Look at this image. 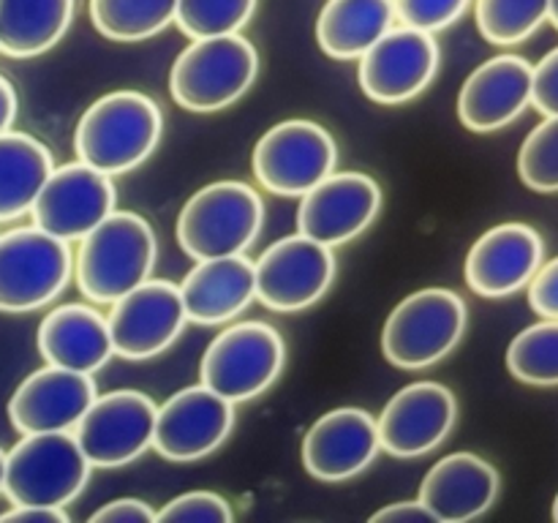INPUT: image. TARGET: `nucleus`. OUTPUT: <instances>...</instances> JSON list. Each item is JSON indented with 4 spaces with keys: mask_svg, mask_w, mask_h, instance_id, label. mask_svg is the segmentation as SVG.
I'll use <instances>...</instances> for the list:
<instances>
[{
    "mask_svg": "<svg viewBox=\"0 0 558 523\" xmlns=\"http://www.w3.org/2000/svg\"><path fill=\"white\" fill-rule=\"evenodd\" d=\"M158 240L145 216L112 210L80 240L74 254L76 287L93 305H112L153 276Z\"/></svg>",
    "mask_w": 558,
    "mask_h": 523,
    "instance_id": "nucleus-1",
    "label": "nucleus"
},
{
    "mask_svg": "<svg viewBox=\"0 0 558 523\" xmlns=\"http://www.w3.org/2000/svg\"><path fill=\"white\" fill-rule=\"evenodd\" d=\"M163 134L158 104L142 90H112L82 112L74 153L104 174H125L156 153Z\"/></svg>",
    "mask_w": 558,
    "mask_h": 523,
    "instance_id": "nucleus-2",
    "label": "nucleus"
},
{
    "mask_svg": "<svg viewBox=\"0 0 558 523\" xmlns=\"http://www.w3.org/2000/svg\"><path fill=\"white\" fill-rule=\"evenodd\" d=\"M256 74L259 54L240 33L191 38L169 69V93L189 112H221L251 90Z\"/></svg>",
    "mask_w": 558,
    "mask_h": 523,
    "instance_id": "nucleus-3",
    "label": "nucleus"
},
{
    "mask_svg": "<svg viewBox=\"0 0 558 523\" xmlns=\"http://www.w3.org/2000/svg\"><path fill=\"white\" fill-rule=\"evenodd\" d=\"M265 223V202L243 180H216L183 205L174 227L180 248L194 262L245 254Z\"/></svg>",
    "mask_w": 558,
    "mask_h": 523,
    "instance_id": "nucleus-4",
    "label": "nucleus"
},
{
    "mask_svg": "<svg viewBox=\"0 0 558 523\" xmlns=\"http://www.w3.org/2000/svg\"><path fill=\"white\" fill-rule=\"evenodd\" d=\"M469 325L466 303L445 287L417 289L403 297L381 327V354L401 370H425L461 343Z\"/></svg>",
    "mask_w": 558,
    "mask_h": 523,
    "instance_id": "nucleus-5",
    "label": "nucleus"
},
{
    "mask_svg": "<svg viewBox=\"0 0 558 523\" xmlns=\"http://www.w3.org/2000/svg\"><path fill=\"white\" fill-rule=\"evenodd\" d=\"M287 363L281 332L259 319L227 321L199 360L202 385L238 403L270 390Z\"/></svg>",
    "mask_w": 558,
    "mask_h": 523,
    "instance_id": "nucleus-6",
    "label": "nucleus"
},
{
    "mask_svg": "<svg viewBox=\"0 0 558 523\" xmlns=\"http://www.w3.org/2000/svg\"><path fill=\"white\" fill-rule=\"evenodd\" d=\"M90 469L71 430L22 434L5 452L3 494L11 504L65 507L85 490Z\"/></svg>",
    "mask_w": 558,
    "mask_h": 523,
    "instance_id": "nucleus-7",
    "label": "nucleus"
},
{
    "mask_svg": "<svg viewBox=\"0 0 558 523\" xmlns=\"http://www.w3.org/2000/svg\"><path fill=\"white\" fill-rule=\"evenodd\" d=\"M74 272L65 240L33 227L0 234V311L27 314L54 303Z\"/></svg>",
    "mask_w": 558,
    "mask_h": 523,
    "instance_id": "nucleus-8",
    "label": "nucleus"
},
{
    "mask_svg": "<svg viewBox=\"0 0 558 523\" xmlns=\"http://www.w3.org/2000/svg\"><path fill=\"white\" fill-rule=\"evenodd\" d=\"M336 167L338 142L325 125L303 118L267 129L251 156L256 183L276 196H303Z\"/></svg>",
    "mask_w": 558,
    "mask_h": 523,
    "instance_id": "nucleus-9",
    "label": "nucleus"
},
{
    "mask_svg": "<svg viewBox=\"0 0 558 523\" xmlns=\"http://www.w3.org/2000/svg\"><path fill=\"white\" fill-rule=\"evenodd\" d=\"M336 254L305 234H287L267 245L254 262L256 300L278 314H294L319 303L336 281Z\"/></svg>",
    "mask_w": 558,
    "mask_h": 523,
    "instance_id": "nucleus-10",
    "label": "nucleus"
},
{
    "mask_svg": "<svg viewBox=\"0 0 558 523\" xmlns=\"http://www.w3.org/2000/svg\"><path fill=\"white\" fill-rule=\"evenodd\" d=\"M156 401L140 390H112L96 396L80 423L74 439L90 466L118 469L153 450Z\"/></svg>",
    "mask_w": 558,
    "mask_h": 523,
    "instance_id": "nucleus-11",
    "label": "nucleus"
},
{
    "mask_svg": "<svg viewBox=\"0 0 558 523\" xmlns=\"http://www.w3.org/2000/svg\"><path fill=\"white\" fill-rule=\"evenodd\" d=\"M439 44L434 33L392 25L357 58V82L365 96L385 107H398L430 87L439 71Z\"/></svg>",
    "mask_w": 558,
    "mask_h": 523,
    "instance_id": "nucleus-12",
    "label": "nucleus"
},
{
    "mask_svg": "<svg viewBox=\"0 0 558 523\" xmlns=\"http://www.w3.org/2000/svg\"><path fill=\"white\" fill-rule=\"evenodd\" d=\"M109 338L118 357L150 360L167 352L189 325L178 283L147 278L109 305Z\"/></svg>",
    "mask_w": 558,
    "mask_h": 523,
    "instance_id": "nucleus-13",
    "label": "nucleus"
},
{
    "mask_svg": "<svg viewBox=\"0 0 558 523\" xmlns=\"http://www.w3.org/2000/svg\"><path fill=\"white\" fill-rule=\"evenodd\" d=\"M234 428V403L210 387L191 385L169 396L156 409L153 450L174 463L213 455Z\"/></svg>",
    "mask_w": 558,
    "mask_h": 523,
    "instance_id": "nucleus-14",
    "label": "nucleus"
},
{
    "mask_svg": "<svg viewBox=\"0 0 558 523\" xmlns=\"http://www.w3.org/2000/svg\"><path fill=\"white\" fill-rule=\"evenodd\" d=\"M118 191L109 174L85 161L54 167L31 207L33 223L60 240H82L114 210Z\"/></svg>",
    "mask_w": 558,
    "mask_h": 523,
    "instance_id": "nucleus-15",
    "label": "nucleus"
},
{
    "mask_svg": "<svg viewBox=\"0 0 558 523\" xmlns=\"http://www.w3.org/2000/svg\"><path fill=\"white\" fill-rule=\"evenodd\" d=\"M381 185L365 172H330L300 196L298 232L322 245H347L376 221Z\"/></svg>",
    "mask_w": 558,
    "mask_h": 523,
    "instance_id": "nucleus-16",
    "label": "nucleus"
},
{
    "mask_svg": "<svg viewBox=\"0 0 558 523\" xmlns=\"http://www.w3.org/2000/svg\"><path fill=\"white\" fill-rule=\"evenodd\" d=\"M456 392L441 381H412L385 403L376 417L379 445L392 458H423L452 434Z\"/></svg>",
    "mask_w": 558,
    "mask_h": 523,
    "instance_id": "nucleus-17",
    "label": "nucleus"
},
{
    "mask_svg": "<svg viewBox=\"0 0 558 523\" xmlns=\"http://www.w3.org/2000/svg\"><path fill=\"white\" fill-rule=\"evenodd\" d=\"M381 452L376 417L360 406L322 414L303 436L305 472L322 483H347L363 474Z\"/></svg>",
    "mask_w": 558,
    "mask_h": 523,
    "instance_id": "nucleus-18",
    "label": "nucleus"
},
{
    "mask_svg": "<svg viewBox=\"0 0 558 523\" xmlns=\"http://www.w3.org/2000/svg\"><path fill=\"white\" fill-rule=\"evenodd\" d=\"M543 262L545 243L537 229L521 221H507L474 240L463 276L474 294L501 300L529 287Z\"/></svg>",
    "mask_w": 558,
    "mask_h": 523,
    "instance_id": "nucleus-19",
    "label": "nucleus"
},
{
    "mask_svg": "<svg viewBox=\"0 0 558 523\" xmlns=\"http://www.w3.org/2000/svg\"><path fill=\"white\" fill-rule=\"evenodd\" d=\"M532 104V63L496 54L480 63L458 93V118L469 131L490 134L515 123Z\"/></svg>",
    "mask_w": 558,
    "mask_h": 523,
    "instance_id": "nucleus-20",
    "label": "nucleus"
},
{
    "mask_svg": "<svg viewBox=\"0 0 558 523\" xmlns=\"http://www.w3.org/2000/svg\"><path fill=\"white\" fill-rule=\"evenodd\" d=\"M96 396L93 374L44 365L20 381L9 401V419L20 434L74 430Z\"/></svg>",
    "mask_w": 558,
    "mask_h": 523,
    "instance_id": "nucleus-21",
    "label": "nucleus"
},
{
    "mask_svg": "<svg viewBox=\"0 0 558 523\" xmlns=\"http://www.w3.org/2000/svg\"><path fill=\"white\" fill-rule=\"evenodd\" d=\"M499 472L474 452H452L425 472L420 496L436 523H466L499 499Z\"/></svg>",
    "mask_w": 558,
    "mask_h": 523,
    "instance_id": "nucleus-22",
    "label": "nucleus"
},
{
    "mask_svg": "<svg viewBox=\"0 0 558 523\" xmlns=\"http://www.w3.org/2000/svg\"><path fill=\"white\" fill-rule=\"evenodd\" d=\"M178 289L191 325H227L256 300L254 259L245 254L199 259L185 272Z\"/></svg>",
    "mask_w": 558,
    "mask_h": 523,
    "instance_id": "nucleus-23",
    "label": "nucleus"
},
{
    "mask_svg": "<svg viewBox=\"0 0 558 523\" xmlns=\"http://www.w3.org/2000/svg\"><path fill=\"white\" fill-rule=\"evenodd\" d=\"M36 346L44 363L76 374H96L114 357L107 316L93 303H65L49 311L38 325Z\"/></svg>",
    "mask_w": 558,
    "mask_h": 523,
    "instance_id": "nucleus-24",
    "label": "nucleus"
},
{
    "mask_svg": "<svg viewBox=\"0 0 558 523\" xmlns=\"http://www.w3.org/2000/svg\"><path fill=\"white\" fill-rule=\"evenodd\" d=\"M392 25V0H327L316 16V44L332 60H357Z\"/></svg>",
    "mask_w": 558,
    "mask_h": 523,
    "instance_id": "nucleus-25",
    "label": "nucleus"
},
{
    "mask_svg": "<svg viewBox=\"0 0 558 523\" xmlns=\"http://www.w3.org/2000/svg\"><path fill=\"white\" fill-rule=\"evenodd\" d=\"M76 0H0V52L27 60L69 33Z\"/></svg>",
    "mask_w": 558,
    "mask_h": 523,
    "instance_id": "nucleus-26",
    "label": "nucleus"
},
{
    "mask_svg": "<svg viewBox=\"0 0 558 523\" xmlns=\"http://www.w3.org/2000/svg\"><path fill=\"white\" fill-rule=\"evenodd\" d=\"M54 169L52 153L25 131L0 134V221L31 212L44 180Z\"/></svg>",
    "mask_w": 558,
    "mask_h": 523,
    "instance_id": "nucleus-27",
    "label": "nucleus"
},
{
    "mask_svg": "<svg viewBox=\"0 0 558 523\" xmlns=\"http://www.w3.org/2000/svg\"><path fill=\"white\" fill-rule=\"evenodd\" d=\"M178 0H87L90 22L104 38L136 44L158 36L174 22Z\"/></svg>",
    "mask_w": 558,
    "mask_h": 523,
    "instance_id": "nucleus-28",
    "label": "nucleus"
},
{
    "mask_svg": "<svg viewBox=\"0 0 558 523\" xmlns=\"http://www.w3.org/2000/svg\"><path fill=\"white\" fill-rule=\"evenodd\" d=\"M507 370L532 387H558V319L518 332L507 346Z\"/></svg>",
    "mask_w": 558,
    "mask_h": 523,
    "instance_id": "nucleus-29",
    "label": "nucleus"
},
{
    "mask_svg": "<svg viewBox=\"0 0 558 523\" xmlns=\"http://www.w3.org/2000/svg\"><path fill=\"white\" fill-rule=\"evenodd\" d=\"M548 5L550 0H477L474 20L485 41L496 47H515L548 22Z\"/></svg>",
    "mask_w": 558,
    "mask_h": 523,
    "instance_id": "nucleus-30",
    "label": "nucleus"
},
{
    "mask_svg": "<svg viewBox=\"0 0 558 523\" xmlns=\"http://www.w3.org/2000/svg\"><path fill=\"white\" fill-rule=\"evenodd\" d=\"M259 0H178L174 25L189 38L240 33L256 14Z\"/></svg>",
    "mask_w": 558,
    "mask_h": 523,
    "instance_id": "nucleus-31",
    "label": "nucleus"
},
{
    "mask_svg": "<svg viewBox=\"0 0 558 523\" xmlns=\"http://www.w3.org/2000/svg\"><path fill=\"white\" fill-rule=\"evenodd\" d=\"M518 174L539 194L558 191V114H548L529 131L518 153Z\"/></svg>",
    "mask_w": 558,
    "mask_h": 523,
    "instance_id": "nucleus-32",
    "label": "nucleus"
},
{
    "mask_svg": "<svg viewBox=\"0 0 558 523\" xmlns=\"http://www.w3.org/2000/svg\"><path fill=\"white\" fill-rule=\"evenodd\" d=\"M234 512L221 494L189 490L156 510V523H232Z\"/></svg>",
    "mask_w": 558,
    "mask_h": 523,
    "instance_id": "nucleus-33",
    "label": "nucleus"
},
{
    "mask_svg": "<svg viewBox=\"0 0 558 523\" xmlns=\"http://www.w3.org/2000/svg\"><path fill=\"white\" fill-rule=\"evenodd\" d=\"M472 0H392L396 22L425 33H439L456 25L469 11Z\"/></svg>",
    "mask_w": 558,
    "mask_h": 523,
    "instance_id": "nucleus-34",
    "label": "nucleus"
},
{
    "mask_svg": "<svg viewBox=\"0 0 558 523\" xmlns=\"http://www.w3.org/2000/svg\"><path fill=\"white\" fill-rule=\"evenodd\" d=\"M532 107L545 118L558 114V47L532 65Z\"/></svg>",
    "mask_w": 558,
    "mask_h": 523,
    "instance_id": "nucleus-35",
    "label": "nucleus"
},
{
    "mask_svg": "<svg viewBox=\"0 0 558 523\" xmlns=\"http://www.w3.org/2000/svg\"><path fill=\"white\" fill-rule=\"evenodd\" d=\"M529 305L543 319H558V256L543 262L529 281Z\"/></svg>",
    "mask_w": 558,
    "mask_h": 523,
    "instance_id": "nucleus-36",
    "label": "nucleus"
},
{
    "mask_svg": "<svg viewBox=\"0 0 558 523\" xmlns=\"http://www.w3.org/2000/svg\"><path fill=\"white\" fill-rule=\"evenodd\" d=\"M90 523H156V510L145 499H112L98 507Z\"/></svg>",
    "mask_w": 558,
    "mask_h": 523,
    "instance_id": "nucleus-37",
    "label": "nucleus"
},
{
    "mask_svg": "<svg viewBox=\"0 0 558 523\" xmlns=\"http://www.w3.org/2000/svg\"><path fill=\"white\" fill-rule=\"evenodd\" d=\"M374 523H436L434 515L425 510L420 499L414 501H392V504L381 507L371 515Z\"/></svg>",
    "mask_w": 558,
    "mask_h": 523,
    "instance_id": "nucleus-38",
    "label": "nucleus"
},
{
    "mask_svg": "<svg viewBox=\"0 0 558 523\" xmlns=\"http://www.w3.org/2000/svg\"><path fill=\"white\" fill-rule=\"evenodd\" d=\"M0 523H69V512L63 507L11 504V510L0 512Z\"/></svg>",
    "mask_w": 558,
    "mask_h": 523,
    "instance_id": "nucleus-39",
    "label": "nucleus"
},
{
    "mask_svg": "<svg viewBox=\"0 0 558 523\" xmlns=\"http://www.w3.org/2000/svg\"><path fill=\"white\" fill-rule=\"evenodd\" d=\"M16 109H20V101H16L14 87H11V82L5 76H0V134L14 125Z\"/></svg>",
    "mask_w": 558,
    "mask_h": 523,
    "instance_id": "nucleus-40",
    "label": "nucleus"
},
{
    "mask_svg": "<svg viewBox=\"0 0 558 523\" xmlns=\"http://www.w3.org/2000/svg\"><path fill=\"white\" fill-rule=\"evenodd\" d=\"M548 20L554 22V27L558 31V0H550V5H548Z\"/></svg>",
    "mask_w": 558,
    "mask_h": 523,
    "instance_id": "nucleus-41",
    "label": "nucleus"
},
{
    "mask_svg": "<svg viewBox=\"0 0 558 523\" xmlns=\"http://www.w3.org/2000/svg\"><path fill=\"white\" fill-rule=\"evenodd\" d=\"M3 477H5V452L0 450V494H3Z\"/></svg>",
    "mask_w": 558,
    "mask_h": 523,
    "instance_id": "nucleus-42",
    "label": "nucleus"
},
{
    "mask_svg": "<svg viewBox=\"0 0 558 523\" xmlns=\"http://www.w3.org/2000/svg\"><path fill=\"white\" fill-rule=\"evenodd\" d=\"M554 521L558 523V494H556V501H554Z\"/></svg>",
    "mask_w": 558,
    "mask_h": 523,
    "instance_id": "nucleus-43",
    "label": "nucleus"
}]
</instances>
